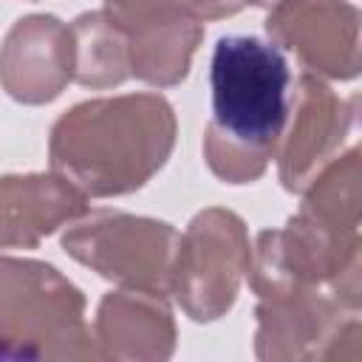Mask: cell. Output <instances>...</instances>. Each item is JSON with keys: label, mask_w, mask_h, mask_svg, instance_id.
Returning a JSON list of instances; mask_svg holds the SVG:
<instances>
[{"label": "cell", "mask_w": 362, "mask_h": 362, "mask_svg": "<svg viewBox=\"0 0 362 362\" xmlns=\"http://www.w3.org/2000/svg\"><path fill=\"white\" fill-rule=\"evenodd\" d=\"M175 144L173 105L158 93L88 99L65 110L48 139L51 170L88 198L141 189Z\"/></svg>", "instance_id": "1"}, {"label": "cell", "mask_w": 362, "mask_h": 362, "mask_svg": "<svg viewBox=\"0 0 362 362\" xmlns=\"http://www.w3.org/2000/svg\"><path fill=\"white\" fill-rule=\"evenodd\" d=\"M212 119L204 130V158L226 184L257 181L277 153L291 71L283 51L260 37H221L209 62Z\"/></svg>", "instance_id": "2"}, {"label": "cell", "mask_w": 362, "mask_h": 362, "mask_svg": "<svg viewBox=\"0 0 362 362\" xmlns=\"http://www.w3.org/2000/svg\"><path fill=\"white\" fill-rule=\"evenodd\" d=\"M0 356L102 359L85 294L51 263L0 257Z\"/></svg>", "instance_id": "3"}, {"label": "cell", "mask_w": 362, "mask_h": 362, "mask_svg": "<svg viewBox=\"0 0 362 362\" xmlns=\"http://www.w3.org/2000/svg\"><path fill=\"white\" fill-rule=\"evenodd\" d=\"M178 229L130 212L88 209L62 235V249L99 277L153 294H170Z\"/></svg>", "instance_id": "4"}, {"label": "cell", "mask_w": 362, "mask_h": 362, "mask_svg": "<svg viewBox=\"0 0 362 362\" xmlns=\"http://www.w3.org/2000/svg\"><path fill=\"white\" fill-rule=\"evenodd\" d=\"M252 246L246 223L232 209L209 206L178 235L170 294L195 322L223 317L249 272Z\"/></svg>", "instance_id": "5"}, {"label": "cell", "mask_w": 362, "mask_h": 362, "mask_svg": "<svg viewBox=\"0 0 362 362\" xmlns=\"http://www.w3.org/2000/svg\"><path fill=\"white\" fill-rule=\"evenodd\" d=\"M257 300L260 359H342V345L359 356V308H348L331 291L303 288Z\"/></svg>", "instance_id": "6"}, {"label": "cell", "mask_w": 362, "mask_h": 362, "mask_svg": "<svg viewBox=\"0 0 362 362\" xmlns=\"http://www.w3.org/2000/svg\"><path fill=\"white\" fill-rule=\"evenodd\" d=\"M356 122V96L342 99L317 74L297 79L288 102V119L277 144V173L288 192H303L317 173L331 164Z\"/></svg>", "instance_id": "7"}, {"label": "cell", "mask_w": 362, "mask_h": 362, "mask_svg": "<svg viewBox=\"0 0 362 362\" xmlns=\"http://www.w3.org/2000/svg\"><path fill=\"white\" fill-rule=\"evenodd\" d=\"M102 11L127 40L130 76L170 88L189 74L204 20L178 0H105Z\"/></svg>", "instance_id": "8"}, {"label": "cell", "mask_w": 362, "mask_h": 362, "mask_svg": "<svg viewBox=\"0 0 362 362\" xmlns=\"http://www.w3.org/2000/svg\"><path fill=\"white\" fill-rule=\"evenodd\" d=\"M266 34L317 76L359 74V8L348 0H277L266 17Z\"/></svg>", "instance_id": "9"}, {"label": "cell", "mask_w": 362, "mask_h": 362, "mask_svg": "<svg viewBox=\"0 0 362 362\" xmlns=\"http://www.w3.org/2000/svg\"><path fill=\"white\" fill-rule=\"evenodd\" d=\"M74 79L71 25L54 14L20 17L0 45V85L23 105L54 102Z\"/></svg>", "instance_id": "10"}, {"label": "cell", "mask_w": 362, "mask_h": 362, "mask_svg": "<svg viewBox=\"0 0 362 362\" xmlns=\"http://www.w3.org/2000/svg\"><path fill=\"white\" fill-rule=\"evenodd\" d=\"M88 212L82 195L59 173L0 178V249H34L42 238Z\"/></svg>", "instance_id": "11"}, {"label": "cell", "mask_w": 362, "mask_h": 362, "mask_svg": "<svg viewBox=\"0 0 362 362\" xmlns=\"http://www.w3.org/2000/svg\"><path fill=\"white\" fill-rule=\"evenodd\" d=\"M93 337L110 359H167L175 351V322L164 294L139 288L102 297Z\"/></svg>", "instance_id": "12"}, {"label": "cell", "mask_w": 362, "mask_h": 362, "mask_svg": "<svg viewBox=\"0 0 362 362\" xmlns=\"http://www.w3.org/2000/svg\"><path fill=\"white\" fill-rule=\"evenodd\" d=\"M74 40V82L85 88H113L130 76L124 34L105 11H85L71 23Z\"/></svg>", "instance_id": "13"}, {"label": "cell", "mask_w": 362, "mask_h": 362, "mask_svg": "<svg viewBox=\"0 0 362 362\" xmlns=\"http://www.w3.org/2000/svg\"><path fill=\"white\" fill-rule=\"evenodd\" d=\"M189 14H195L198 20H218V17H229L238 14L246 0H178Z\"/></svg>", "instance_id": "14"}, {"label": "cell", "mask_w": 362, "mask_h": 362, "mask_svg": "<svg viewBox=\"0 0 362 362\" xmlns=\"http://www.w3.org/2000/svg\"><path fill=\"white\" fill-rule=\"evenodd\" d=\"M277 0H246V6H266V8H272Z\"/></svg>", "instance_id": "15"}]
</instances>
